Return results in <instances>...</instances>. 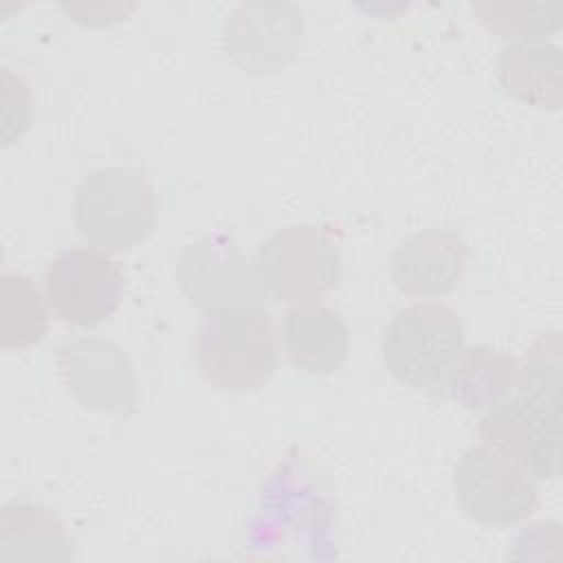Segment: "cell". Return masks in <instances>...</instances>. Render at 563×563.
<instances>
[{
    "label": "cell",
    "mask_w": 563,
    "mask_h": 563,
    "mask_svg": "<svg viewBox=\"0 0 563 563\" xmlns=\"http://www.w3.org/2000/svg\"><path fill=\"white\" fill-rule=\"evenodd\" d=\"M453 493L466 517L493 528L523 521L534 512L539 499L532 475L488 444L471 446L460 455Z\"/></svg>",
    "instance_id": "4"
},
{
    "label": "cell",
    "mask_w": 563,
    "mask_h": 563,
    "mask_svg": "<svg viewBox=\"0 0 563 563\" xmlns=\"http://www.w3.org/2000/svg\"><path fill=\"white\" fill-rule=\"evenodd\" d=\"M59 372L68 394L88 409L128 416L139 391L132 365L106 339H77L59 347Z\"/></svg>",
    "instance_id": "9"
},
{
    "label": "cell",
    "mask_w": 563,
    "mask_h": 563,
    "mask_svg": "<svg viewBox=\"0 0 563 563\" xmlns=\"http://www.w3.org/2000/svg\"><path fill=\"white\" fill-rule=\"evenodd\" d=\"M255 271L264 290L282 301L317 299L336 288L341 255L323 229L292 224L275 231L260 246Z\"/></svg>",
    "instance_id": "5"
},
{
    "label": "cell",
    "mask_w": 563,
    "mask_h": 563,
    "mask_svg": "<svg viewBox=\"0 0 563 563\" xmlns=\"http://www.w3.org/2000/svg\"><path fill=\"white\" fill-rule=\"evenodd\" d=\"M466 268V242L451 229H424L405 238L391 257V279L407 295H444Z\"/></svg>",
    "instance_id": "10"
},
{
    "label": "cell",
    "mask_w": 563,
    "mask_h": 563,
    "mask_svg": "<svg viewBox=\"0 0 563 563\" xmlns=\"http://www.w3.org/2000/svg\"><path fill=\"white\" fill-rule=\"evenodd\" d=\"M301 13L288 4H244L227 24V48L249 70L284 66L297 42L273 35H299Z\"/></svg>",
    "instance_id": "11"
},
{
    "label": "cell",
    "mask_w": 563,
    "mask_h": 563,
    "mask_svg": "<svg viewBox=\"0 0 563 563\" xmlns=\"http://www.w3.org/2000/svg\"><path fill=\"white\" fill-rule=\"evenodd\" d=\"M44 288L55 314L90 328L114 314L123 299L119 264L99 249H70L55 255L44 271Z\"/></svg>",
    "instance_id": "6"
},
{
    "label": "cell",
    "mask_w": 563,
    "mask_h": 563,
    "mask_svg": "<svg viewBox=\"0 0 563 563\" xmlns=\"http://www.w3.org/2000/svg\"><path fill=\"white\" fill-rule=\"evenodd\" d=\"M479 438L517 460L532 477H552L559 471L561 402L519 394L482 418Z\"/></svg>",
    "instance_id": "8"
},
{
    "label": "cell",
    "mask_w": 563,
    "mask_h": 563,
    "mask_svg": "<svg viewBox=\"0 0 563 563\" xmlns=\"http://www.w3.org/2000/svg\"><path fill=\"white\" fill-rule=\"evenodd\" d=\"M561 70V51L552 44L519 42L499 55V79L504 88L541 108H559Z\"/></svg>",
    "instance_id": "15"
},
{
    "label": "cell",
    "mask_w": 563,
    "mask_h": 563,
    "mask_svg": "<svg viewBox=\"0 0 563 563\" xmlns=\"http://www.w3.org/2000/svg\"><path fill=\"white\" fill-rule=\"evenodd\" d=\"M462 321L442 301H418L396 312L383 334V361L405 385L433 387L462 350Z\"/></svg>",
    "instance_id": "3"
},
{
    "label": "cell",
    "mask_w": 563,
    "mask_h": 563,
    "mask_svg": "<svg viewBox=\"0 0 563 563\" xmlns=\"http://www.w3.org/2000/svg\"><path fill=\"white\" fill-rule=\"evenodd\" d=\"M0 559H53L73 556V539L64 521L48 508L29 501H11L0 517Z\"/></svg>",
    "instance_id": "13"
},
{
    "label": "cell",
    "mask_w": 563,
    "mask_h": 563,
    "mask_svg": "<svg viewBox=\"0 0 563 563\" xmlns=\"http://www.w3.org/2000/svg\"><path fill=\"white\" fill-rule=\"evenodd\" d=\"M196 363L222 391H255L277 369V334L268 310L260 303L207 314L194 339Z\"/></svg>",
    "instance_id": "1"
},
{
    "label": "cell",
    "mask_w": 563,
    "mask_h": 563,
    "mask_svg": "<svg viewBox=\"0 0 563 563\" xmlns=\"http://www.w3.org/2000/svg\"><path fill=\"white\" fill-rule=\"evenodd\" d=\"M284 347L292 365L306 374L336 372L350 352L343 317L321 303H301L284 314Z\"/></svg>",
    "instance_id": "12"
},
{
    "label": "cell",
    "mask_w": 563,
    "mask_h": 563,
    "mask_svg": "<svg viewBox=\"0 0 563 563\" xmlns=\"http://www.w3.org/2000/svg\"><path fill=\"white\" fill-rule=\"evenodd\" d=\"M174 275L187 299L207 314L260 303L264 295L260 277L251 273L238 244L222 233H209L187 244Z\"/></svg>",
    "instance_id": "7"
},
{
    "label": "cell",
    "mask_w": 563,
    "mask_h": 563,
    "mask_svg": "<svg viewBox=\"0 0 563 563\" xmlns=\"http://www.w3.org/2000/svg\"><path fill=\"white\" fill-rule=\"evenodd\" d=\"M77 231L92 244L125 251L143 242L156 222V196L134 167L108 165L90 172L73 200Z\"/></svg>",
    "instance_id": "2"
},
{
    "label": "cell",
    "mask_w": 563,
    "mask_h": 563,
    "mask_svg": "<svg viewBox=\"0 0 563 563\" xmlns=\"http://www.w3.org/2000/svg\"><path fill=\"white\" fill-rule=\"evenodd\" d=\"M48 310L37 284L20 273L0 275V347L22 350L44 339Z\"/></svg>",
    "instance_id": "16"
},
{
    "label": "cell",
    "mask_w": 563,
    "mask_h": 563,
    "mask_svg": "<svg viewBox=\"0 0 563 563\" xmlns=\"http://www.w3.org/2000/svg\"><path fill=\"white\" fill-rule=\"evenodd\" d=\"M517 361L488 345L460 350L449 369V394L468 411L495 407L517 385Z\"/></svg>",
    "instance_id": "14"
},
{
    "label": "cell",
    "mask_w": 563,
    "mask_h": 563,
    "mask_svg": "<svg viewBox=\"0 0 563 563\" xmlns=\"http://www.w3.org/2000/svg\"><path fill=\"white\" fill-rule=\"evenodd\" d=\"M473 9L493 31L504 37H541L559 29L561 4H526L519 2H477Z\"/></svg>",
    "instance_id": "17"
},
{
    "label": "cell",
    "mask_w": 563,
    "mask_h": 563,
    "mask_svg": "<svg viewBox=\"0 0 563 563\" xmlns=\"http://www.w3.org/2000/svg\"><path fill=\"white\" fill-rule=\"evenodd\" d=\"M517 383L523 396L561 402V343L559 332L541 336L526 352L517 372Z\"/></svg>",
    "instance_id": "18"
}]
</instances>
